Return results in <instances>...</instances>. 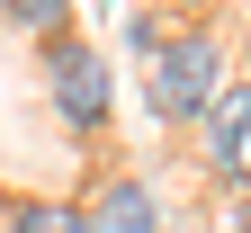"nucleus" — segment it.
Here are the masks:
<instances>
[{"label": "nucleus", "mask_w": 251, "mask_h": 233, "mask_svg": "<svg viewBox=\"0 0 251 233\" xmlns=\"http://www.w3.org/2000/svg\"><path fill=\"white\" fill-rule=\"evenodd\" d=\"M215 99H225V45L215 36H171L152 54V108L171 126H206Z\"/></svg>", "instance_id": "1"}, {"label": "nucleus", "mask_w": 251, "mask_h": 233, "mask_svg": "<svg viewBox=\"0 0 251 233\" xmlns=\"http://www.w3.org/2000/svg\"><path fill=\"white\" fill-rule=\"evenodd\" d=\"M9 233H90V207H54V197H27L9 215Z\"/></svg>", "instance_id": "4"}, {"label": "nucleus", "mask_w": 251, "mask_h": 233, "mask_svg": "<svg viewBox=\"0 0 251 233\" xmlns=\"http://www.w3.org/2000/svg\"><path fill=\"white\" fill-rule=\"evenodd\" d=\"M126 45H135V54H144V63H152V54H162V45H171V36H162V27H152V18H126Z\"/></svg>", "instance_id": "6"}, {"label": "nucleus", "mask_w": 251, "mask_h": 233, "mask_svg": "<svg viewBox=\"0 0 251 233\" xmlns=\"http://www.w3.org/2000/svg\"><path fill=\"white\" fill-rule=\"evenodd\" d=\"M45 90H54L63 126H81V135H99V126H108V108H117V81H108V63L90 54V45H72V36L45 54Z\"/></svg>", "instance_id": "2"}, {"label": "nucleus", "mask_w": 251, "mask_h": 233, "mask_svg": "<svg viewBox=\"0 0 251 233\" xmlns=\"http://www.w3.org/2000/svg\"><path fill=\"white\" fill-rule=\"evenodd\" d=\"M90 233H162V197L144 180H117V188H99V207H90Z\"/></svg>", "instance_id": "3"}, {"label": "nucleus", "mask_w": 251, "mask_h": 233, "mask_svg": "<svg viewBox=\"0 0 251 233\" xmlns=\"http://www.w3.org/2000/svg\"><path fill=\"white\" fill-rule=\"evenodd\" d=\"M18 27H63V0H0Z\"/></svg>", "instance_id": "5"}]
</instances>
